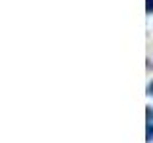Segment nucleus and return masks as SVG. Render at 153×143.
Instances as JSON below:
<instances>
[{
  "label": "nucleus",
  "mask_w": 153,
  "mask_h": 143,
  "mask_svg": "<svg viewBox=\"0 0 153 143\" xmlns=\"http://www.w3.org/2000/svg\"><path fill=\"white\" fill-rule=\"evenodd\" d=\"M153 139V126L151 124H147V141Z\"/></svg>",
  "instance_id": "obj_2"
},
{
  "label": "nucleus",
  "mask_w": 153,
  "mask_h": 143,
  "mask_svg": "<svg viewBox=\"0 0 153 143\" xmlns=\"http://www.w3.org/2000/svg\"><path fill=\"white\" fill-rule=\"evenodd\" d=\"M149 94H151V95H153V82H151V84H149Z\"/></svg>",
  "instance_id": "obj_3"
},
{
  "label": "nucleus",
  "mask_w": 153,
  "mask_h": 143,
  "mask_svg": "<svg viewBox=\"0 0 153 143\" xmlns=\"http://www.w3.org/2000/svg\"><path fill=\"white\" fill-rule=\"evenodd\" d=\"M146 12L147 13H149V15H151V13H153V0H146Z\"/></svg>",
  "instance_id": "obj_1"
}]
</instances>
